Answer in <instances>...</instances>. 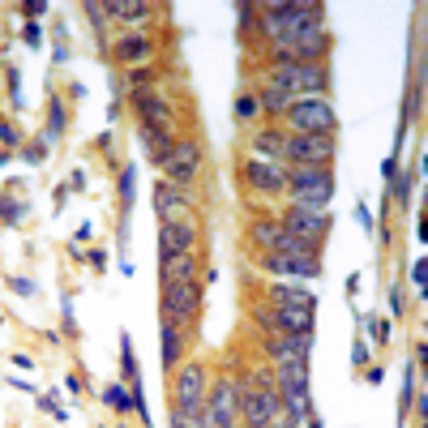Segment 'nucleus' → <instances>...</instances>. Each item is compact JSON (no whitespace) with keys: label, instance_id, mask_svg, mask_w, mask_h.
Returning <instances> with one entry per match:
<instances>
[{"label":"nucleus","instance_id":"39","mask_svg":"<svg viewBox=\"0 0 428 428\" xmlns=\"http://www.w3.org/2000/svg\"><path fill=\"white\" fill-rule=\"evenodd\" d=\"M5 163H9V154H0V168H5Z\"/></svg>","mask_w":428,"mask_h":428},{"label":"nucleus","instance_id":"36","mask_svg":"<svg viewBox=\"0 0 428 428\" xmlns=\"http://www.w3.org/2000/svg\"><path fill=\"white\" fill-rule=\"evenodd\" d=\"M0 141H5V146H18V129L0 120Z\"/></svg>","mask_w":428,"mask_h":428},{"label":"nucleus","instance_id":"9","mask_svg":"<svg viewBox=\"0 0 428 428\" xmlns=\"http://www.w3.org/2000/svg\"><path fill=\"white\" fill-rule=\"evenodd\" d=\"M168 180L172 184H193L197 172H201V146L197 141H176L172 154H168V163H163Z\"/></svg>","mask_w":428,"mask_h":428},{"label":"nucleus","instance_id":"31","mask_svg":"<svg viewBox=\"0 0 428 428\" xmlns=\"http://www.w3.org/2000/svg\"><path fill=\"white\" fill-rule=\"evenodd\" d=\"M120 360H125V377L137 382V364H133V347H129V339H120Z\"/></svg>","mask_w":428,"mask_h":428},{"label":"nucleus","instance_id":"26","mask_svg":"<svg viewBox=\"0 0 428 428\" xmlns=\"http://www.w3.org/2000/svg\"><path fill=\"white\" fill-rule=\"evenodd\" d=\"M103 398L112 403L116 411H129V407H133V398H129V390H125V386H107V394H103Z\"/></svg>","mask_w":428,"mask_h":428},{"label":"nucleus","instance_id":"32","mask_svg":"<svg viewBox=\"0 0 428 428\" xmlns=\"http://www.w3.org/2000/svg\"><path fill=\"white\" fill-rule=\"evenodd\" d=\"M47 116H51V137H56V133L65 129V107H61V99H51V107H47Z\"/></svg>","mask_w":428,"mask_h":428},{"label":"nucleus","instance_id":"6","mask_svg":"<svg viewBox=\"0 0 428 428\" xmlns=\"http://www.w3.org/2000/svg\"><path fill=\"white\" fill-rule=\"evenodd\" d=\"M201 317V287L197 283H163V321L193 326Z\"/></svg>","mask_w":428,"mask_h":428},{"label":"nucleus","instance_id":"7","mask_svg":"<svg viewBox=\"0 0 428 428\" xmlns=\"http://www.w3.org/2000/svg\"><path fill=\"white\" fill-rule=\"evenodd\" d=\"M283 154L291 158V168H330L334 163V137H304L291 133L283 141Z\"/></svg>","mask_w":428,"mask_h":428},{"label":"nucleus","instance_id":"40","mask_svg":"<svg viewBox=\"0 0 428 428\" xmlns=\"http://www.w3.org/2000/svg\"><path fill=\"white\" fill-rule=\"evenodd\" d=\"M172 428H184V424H180V420H172Z\"/></svg>","mask_w":428,"mask_h":428},{"label":"nucleus","instance_id":"1","mask_svg":"<svg viewBox=\"0 0 428 428\" xmlns=\"http://www.w3.org/2000/svg\"><path fill=\"white\" fill-rule=\"evenodd\" d=\"M287 129L291 133H304V137H334V107L326 94H317V99H296L287 107Z\"/></svg>","mask_w":428,"mask_h":428},{"label":"nucleus","instance_id":"8","mask_svg":"<svg viewBox=\"0 0 428 428\" xmlns=\"http://www.w3.org/2000/svg\"><path fill=\"white\" fill-rule=\"evenodd\" d=\"M197 244V223L193 214H180V219H168L158 227V257H176V253H193Z\"/></svg>","mask_w":428,"mask_h":428},{"label":"nucleus","instance_id":"13","mask_svg":"<svg viewBox=\"0 0 428 428\" xmlns=\"http://www.w3.org/2000/svg\"><path fill=\"white\" fill-rule=\"evenodd\" d=\"M116 61L125 69H137V65H150L154 61V39L150 34H125L116 43Z\"/></svg>","mask_w":428,"mask_h":428},{"label":"nucleus","instance_id":"11","mask_svg":"<svg viewBox=\"0 0 428 428\" xmlns=\"http://www.w3.org/2000/svg\"><path fill=\"white\" fill-rule=\"evenodd\" d=\"M133 99H137V116H141L150 129H158V133H172V129H176L172 99H163V94H133Z\"/></svg>","mask_w":428,"mask_h":428},{"label":"nucleus","instance_id":"22","mask_svg":"<svg viewBox=\"0 0 428 428\" xmlns=\"http://www.w3.org/2000/svg\"><path fill=\"white\" fill-rule=\"evenodd\" d=\"M137 137H141V146L150 150V158H154V163L163 168V163H168V154H172V146H176V141H172V133H158V129L141 125V129H137Z\"/></svg>","mask_w":428,"mask_h":428},{"label":"nucleus","instance_id":"23","mask_svg":"<svg viewBox=\"0 0 428 428\" xmlns=\"http://www.w3.org/2000/svg\"><path fill=\"white\" fill-rule=\"evenodd\" d=\"M270 382H275L279 390H283V386H308V360H283V364H275Z\"/></svg>","mask_w":428,"mask_h":428},{"label":"nucleus","instance_id":"38","mask_svg":"<svg viewBox=\"0 0 428 428\" xmlns=\"http://www.w3.org/2000/svg\"><path fill=\"white\" fill-rule=\"evenodd\" d=\"M411 275H415V287H424V279H428V270H424V261H415V270H411Z\"/></svg>","mask_w":428,"mask_h":428},{"label":"nucleus","instance_id":"20","mask_svg":"<svg viewBox=\"0 0 428 428\" xmlns=\"http://www.w3.org/2000/svg\"><path fill=\"white\" fill-rule=\"evenodd\" d=\"M163 368L172 372V368H180V360H184V326H176V321H163Z\"/></svg>","mask_w":428,"mask_h":428},{"label":"nucleus","instance_id":"14","mask_svg":"<svg viewBox=\"0 0 428 428\" xmlns=\"http://www.w3.org/2000/svg\"><path fill=\"white\" fill-rule=\"evenodd\" d=\"M275 330L279 334H313V308L308 304H279L275 308Z\"/></svg>","mask_w":428,"mask_h":428},{"label":"nucleus","instance_id":"25","mask_svg":"<svg viewBox=\"0 0 428 428\" xmlns=\"http://www.w3.org/2000/svg\"><path fill=\"white\" fill-rule=\"evenodd\" d=\"M291 103H296V99H291L283 86H270V82H265L261 94H257V107H265V112H287Z\"/></svg>","mask_w":428,"mask_h":428},{"label":"nucleus","instance_id":"37","mask_svg":"<svg viewBox=\"0 0 428 428\" xmlns=\"http://www.w3.org/2000/svg\"><path fill=\"white\" fill-rule=\"evenodd\" d=\"M43 158H47L43 146H30V150H26V163H43Z\"/></svg>","mask_w":428,"mask_h":428},{"label":"nucleus","instance_id":"27","mask_svg":"<svg viewBox=\"0 0 428 428\" xmlns=\"http://www.w3.org/2000/svg\"><path fill=\"white\" fill-rule=\"evenodd\" d=\"M0 214H5V223H22L26 206H22V201H9V197H0Z\"/></svg>","mask_w":428,"mask_h":428},{"label":"nucleus","instance_id":"30","mask_svg":"<svg viewBox=\"0 0 428 428\" xmlns=\"http://www.w3.org/2000/svg\"><path fill=\"white\" fill-rule=\"evenodd\" d=\"M261 265H265L270 275H287V257H283V253H261Z\"/></svg>","mask_w":428,"mask_h":428},{"label":"nucleus","instance_id":"34","mask_svg":"<svg viewBox=\"0 0 428 428\" xmlns=\"http://www.w3.org/2000/svg\"><path fill=\"white\" fill-rule=\"evenodd\" d=\"M253 13H257V5H236V18H240V30H248V26H253Z\"/></svg>","mask_w":428,"mask_h":428},{"label":"nucleus","instance_id":"5","mask_svg":"<svg viewBox=\"0 0 428 428\" xmlns=\"http://www.w3.org/2000/svg\"><path fill=\"white\" fill-rule=\"evenodd\" d=\"M279 223L287 227V236H296V240H304V244L317 248L321 240H326V232H330V214L321 206H291Z\"/></svg>","mask_w":428,"mask_h":428},{"label":"nucleus","instance_id":"12","mask_svg":"<svg viewBox=\"0 0 428 428\" xmlns=\"http://www.w3.org/2000/svg\"><path fill=\"white\" fill-rule=\"evenodd\" d=\"M248 240H253L261 253H279L283 240H287V227H283L279 219H270V214H261V219L248 223Z\"/></svg>","mask_w":428,"mask_h":428},{"label":"nucleus","instance_id":"10","mask_svg":"<svg viewBox=\"0 0 428 428\" xmlns=\"http://www.w3.org/2000/svg\"><path fill=\"white\" fill-rule=\"evenodd\" d=\"M244 180L253 193H265V197L287 193V172L279 163H265V158H244Z\"/></svg>","mask_w":428,"mask_h":428},{"label":"nucleus","instance_id":"24","mask_svg":"<svg viewBox=\"0 0 428 428\" xmlns=\"http://www.w3.org/2000/svg\"><path fill=\"white\" fill-rule=\"evenodd\" d=\"M270 300H275V304H308V308L317 304L313 291L300 287V283H275V287H270Z\"/></svg>","mask_w":428,"mask_h":428},{"label":"nucleus","instance_id":"15","mask_svg":"<svg viewBox=\"0 0 428 428\" xmlns=\"http://www.w3.org/2000/svg\"><path fill=\"white\" fill-rule=\"evenodd\" d=\"M265 351L275 355V364H283V360H308L313 334H275L270 343H265Z\"/></svg>","mask_w":428,"mask_h":428},{"label":"nucleus","instance_id":"21","mask_svg":"<svg viewBox=\"0 0 428 428\" xmlns=\"http://www.w3.org/2000/svg\"><path fill=\"white\" fill-rule=\"evenodd\" d=\"M154 210H158V219H180V210H184V189H172V184H154Z\"/></svg>","mask_w":428,"mask_h":428},{"label":"nucleus","instance_id":"16","mask_svg":"<svg viewBox=\"0 0 428 428\" xmlns=\"http://www.w3.org/2000/svg\"><path fill=\"white\" fill-rule=\"evenodd\" d=\"M163 283H197V257L193 253H176V257H158Z\"/></svg>","mask_w":428,"mask_h":428},{"label":"nucleus","instance_id":"3","mask_svg":"<svg viewBox=\"0 0 428 428\" xmlns=\"http://www.w3.org/2000/svg\"><path fill=\"white\" fill-rule=\"evenodd\" d=\"M176 415L180 420H197L206 411V364H180L176 372Z\"/></svg>","mask_w":428,"mask_h":428},{"label":"nucleus","instance_id":"19","mask_svg":"<svg viewBox=\"0 0 428 428\" xmlns=\"http://www.w3.org/2000/svg\"><path fill=\"white\" fill-rule=\"evenodd\" d=\"M279 407L300 420V415H313V386H283L279 390Z\"/></svg>","mask_w":428,"mask_h":428},{"label":"nucleus","instance_id":"4","mask_svg":"<svg viewBox=\"0 0 428 428\" xmlns=\"http://www.w3.org/2000/svg\"><path fill=\"white\" fill-rule=\"evenodd\" d=\"M279 390L275 386H244L240 390V420L248 428H265V424H279Z\"/></svg>","mask_w":428,"mask_h":428},{"label":"nucleus","instance_id":"17","mask_svg":"<svg viewBox=\"0 0 428 428\" xmlns=\"http://www.w3.org/2000/svg\"><path fill=\"white\" fill-rule=\"evenodd\" d=\"M150 13H154V5H146V0H107L103 5V18H116V22H129V26L150 22Z\"/></svg>","mask_w":428,"mask_h":428},{"label":"nucleus","instance_id":"18","mask_svg":"<svg viewBox=\"0 0 428 428\" xmlns=\"http://www.w3.org/2000/svg\"><path fill=\"white\" fill-rule=\"evenodd\" d=\"M283 133L275 129V125H265V129H257L253 133V158H265V163H279V154H283Z\"/></svg>","mask_w":428,"mask_h":428},{"label":"nucleus","instance_id":"2","mask_svg":"<svg viewBox=\"0 0 428 428\" xmlns=\"http://www.w3.org/2000/svg\"><path fill=\"white\" fill-rule=\"evenodd\" d=\"M287 193H291V206L326 210V201L334 193V176H330V168H287Z\"/></svg>","mask_w":428,"mask_h":428},{"label":"nucleus","instance_id":"35","mask_svg":"<svg viewBox=\"0 0 428 428\" xmlns=\"http://www.w3.org/2000/svg\"><path fill=\"white\" fill-rule=\"evenodd\" d=\"M253 321H257V326H261L265 334H270V330H275V317H270V313H265V308H257V313H253ZM275 334H279V330H275Z\"/></svg>","mask_w":428,"mask_h":428},{"label":"nucleus","instance_id":"33","mask_svg":"<svg viewBox=\"0 0 428 428\" xmlns=\"http://www.w3.org/2000/svg\"><path fill=\"white\" fill-rule=\"evenodd\" d=\"M120 201H125V206H133V168H125V172H120Z\"/></svg>","mask_w":428,"mask_h":428},{"label":"nucleus","instance_id":"28","mask_svg":"<svg viewBox=\"0 0 428 428\" xmlns=\"http://www.w3.org/2000/svg\"><path fill=\"white\" fill-rule=\"evenodd\" d=\"M257 116V99L253 94H240L236 99V120H253Z\"/></svg>","mask_w":428,"mask_h":428},{"label":"nucleus","instance_id":"29","mask_svg":"<svg viewBox=\"0 0 428 428\" xmlns=\"http://www.w3.org/2000/svg\"><path fill=\"white\" fill-rule=\"evenodd\" d=\"M364 330H368V339H377V343H386V339H390V326H386L382 317H368V321H364Z\"/></svg>","mask_w":428,"mask_h":428}]
</instances>
